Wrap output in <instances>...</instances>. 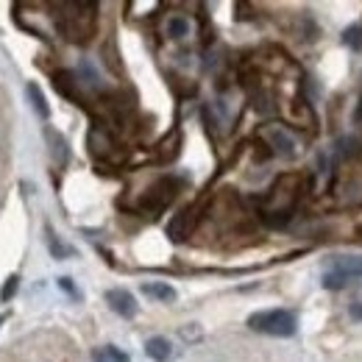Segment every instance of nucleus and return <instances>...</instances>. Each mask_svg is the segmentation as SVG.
I'll list each match as a JSON object with an SVG mask.
<instances>
[{
  "mask_svg": "<svg viewBox=\"0 0 362 362\" xmlns=\"http://www.w3.org/2000/svg\"><path fill=\"white\" fill-rule=\"evenodd\" d=\"M248 326L254 332H262V334H273V337H290L296 334V315L287 313V310H268V313H254L248 317Z\"/></svg>",
  "mask_w": 362,
  "mask_h": 362,
  "instance_id": "f257e3e1",
  "label": "nucleus"
},
{
  "mask_svg": "<svg viewBox=\"0 0 362 362\" xmlns=\"http://www.w3.org/2000/svg\"><path fill=\"white\" fill-rule=\"evenodd\" d=\"M259 139L265 142V148H271V153L281 156V159H293L301 151L298 139L290 134L284 126H265V129H259Z\"/></svg>",
  "mask_w": 362,
  "mask_h": 362,
  "instance_id": "f03ea898",
  "label": "nucleus"
},
{
  "mask_svg": "<svg viewBox=\"0 0 362 362\" xmlns=\"http://www.w3.org/2000/svg\"><path fill=\"white\" fill-rule=\"evenodd\" d=\"M192 226H195V212H192V209H181L179 215H173L170 223H168V237L181 243V240L189 237Z\"/></svg>",
  "mask_w": 362,
  "mask_h": 362,
  "instance_id": "7ed1b4c3",
  "label": "nucleus"
},
{
  "mask_svg": "<svg viewBox=\"0 0 362 362\" xmlns=\"http://www.w3.org/2000/svg\"><path fill=\"white\" fill-rule=\"evenodd\" d=\"M173 195H176V181L173 179L159 181V184L145 195V206H151V209H162L165 204L173 201Z\"/></svg>",
  "mask_w": 362,
  "mask_h": 362,
  "instance_id": "20e7f679",
  "label": "nucleus"
},
{
  "mask_svg": "<svg viewBox=\"0 0 362 362\" xmlns=\"http://www.w3.org/2000/svg\"><path fill=\"white\" fill-rule=\"evenodd\" d=\"M106 301H109V307H112L120 317H134L136 315L134 296H132V293H126V290H109V293H106Z\"/></svg>",
  "mask_w": 362,
  "mask_h": 362,
  "instance_id": "39448f33",
  "label": "nucleus"
},
{
  "mask_svg": "<svg viewBox=\"0 0 362 362\" xmlns=\"http://www.w3.org/2000/svg\"><path fill=\"white\" fill-rule=\"evenodd\" d=\"M45 139L47 145H50V156H53V165H59V168H64L67 165V159H70V151H67V142H64V136L59 134L56 129H45Z\"/></svg>",
  "mask_w": 362,
  "mask_h": 362,
  "instance_id": "423d86ee",
  "label": "nucleus"
},
{
  "mask_svg": "<svg viewBox=\"0 0 362 362\" xmlns=\"http://www.w3.org/2000/svg\"><path fill=\"white\" fill-rule=\"evenodd\" d=\"M332 273H337L343 279L362 276V257H334L332 259Z\"/></svg>",
  "mask_w": 362,
  "mask_h": 362,
  "instance_id": "0eeeda50",
  "label": "nucleus"
},
{
  "mask_svg": "<svg viewBox=\"0 0 362 362\" xmlns=\"http://www.w3.org/2000/svg\"><path fill=\"white\" fill-rule=\"evenodd\" d=\"M145 354H148L151 360L165 362V360H170V354H173V349H170V343H168L165 337H151V340L145 343Z\"/></svg>",
  "mask_w": 362,
  "mask_h": 362,
  "instance_id": "6e6552de",
  "label": "nucleus"
},
{
  "mask_svg": "<svg viewBox=\"0 0 362 362\" xmlns=\"http://www.w3.org/2000/svg\"><path fill=\"white\" fill-rule=\"evenodd\" d=\"M142 293L156 298V301H176V290L170 284H162V281H148L142 284Z\"/></svg>",
  "mask_w": 362,
  "mask_h": 362,
  "instance_id": "1a4fd4ad",
  "label": "nucleus"
},
{
  "mask_svg": "<svg viewBox=\"0 0 362 362\" xmlns=\"http://www.w3.org/2000/svg\"><path fill=\"white\" fill-rule=\"evenodd\" d=\"M165 34H168L170 40H184V37L189 34V20L181 17V14H170L168 23H165Z\"/></svg>",
  "mask_w": 362,
  "mask_h": 362,
  "instance_id": "9d476101",
  "label": "nucleus"
},
{
  "mask_svg": "<svg viewBox=\"0 0 362 362\" xmlns=\"http://www.w3.org/2000/svg\"><path fill=\"white\" fill-rule=\"evenodd\" d=\"M92 360L95 362H132L126 351H120V349H115V346H100V349H95Z\"/></svg>",
  "mask_w": 362,
  "mask_h": 362,
  "instance_id": "9b49d317",
  "label": "nucleus"
},
{
  "mask_svg": "<svg viewBox=\"0 0 362 362\" xmlns=\"http://www.w3.org/2000/svg\"><path fill=\"white\" fill-rule=\"evenodd\" d=\"M90 148H92V153L95 156H106L112 148H115V142L109 139V136L103 134L100 129H92V134H90Z\"/></svg>",
  "mask_w": 362,
  "mask_h": 362,
  "instance_id": "f8f14e48",
  "label": "nucleus"
},
{
  "mask_svg": "<svg viewBox=\"0 0 362 362\" xmlns=\"http://www.w3.org/2000/svg\"><path fill=\"white\" fill-rule=\"evenodd\" d=\"M47 248H50V254H53L56 259H67V257H73V254H76V251H73V245L62 243L50 228H47Z\"/></svg>",
  "mask_w": 362,
  "mask_h": 362,
  "instance_id": "ddd939ff",
  "label": "nucleus"
},
{
  "mask_svg": "<svg viewBox=\"0 0 362 362\" xmlns=\"http://www.w3.org/2000/svg\"><path fill=\"white\" fill-rule=\"evenodd\" d=\"M25 92H28V100L34 103V109H37V115H40V117H47V115H50V109H47L45 95H42V90H40L37 84H28V87H25Z\"/></svg>",
  "mask_w": 362,
  "mask_h": 362,
  "instance_id": "4468645a",
  "label": "nucleus"
},
{
  "mask_svg": "<svg viewBox=\"0 0 362 362\" xmlns=\"http://www.w3.org/2000/svg\"><path fill=\"white\" fill-rule=\"evenodd\" d=\"M73 84H76V81H73L70 73H59V76H56V90L62 92V95H67V98H76V95H78V92L73 90Z\"/></svg>",
  "mask_w": 362,
  "mask_h": 362,
  "instance_id": "2eb2a0df",
  "label": "nucleus"
},
{
  "mask_svg": "<svg viewBox=\"0 0 362 362\" xmlns=\"http://www.w3.org/2000/svg\"><path fill=\"white\" fill-rule=\"evenodd\" d=\"M343 42H346L349 47H354V50H360L362 47V25H351V28L346 31Z\"/></svg>",
  "mask_w": 362,
  "mask_h": 362,
  "instance_id": "dca6fc26",
  "label": "nucleus"
},
{
  "mask_svg": "<svg viewBox=\"0 0 362 362\" xmlns=\"http://www.w3.org/2000/svg\"><path fill=\"white\" fill-rule=\"evenodd\" d=\"M17 287H20V279H17V276H8L6 284H3V290H0V301H8V298L17 293Z\"/></svg>",
  "mask_w": 362,
  "mask_h": 362,
  "instance_id": "f3484780",
  "label": "nucleus"
},
{
  "mask_svg": "<svg viewBox=\"0 0 362 362\" xmlns=\"http://www.w3.org/2000/svg\"><path fill=\"white\" fill-rule=\"evenodd\" d=\"M59 287H62V290H64L67 296H73V298H78V296H81V293L76 290V284H73V279H67V276H64V279H59Z\"/></svg>",
  "mask_w": 362,
  "mask_h": 362,
  "instance_id": "a211bd4d",
  "label": "nucleus"
},
{
  "mask_svg": "<svg viewBox=\"0 0 362 362\" xmlns=\"http://www.w3.org/2000/svg\"><path fill=\"white\" fill-rule=\"evenodd\" d=\"M181 337H184V340H198V337H201V332L195 329V323H189V326H184V329H181Z\"/></svg>",
  "mask_w": 362,
  "mask_h": 362,
  "instance_id": "6ab92c4d",
  "label": "nucleus"
},
{
  "mask_svg": "<svg viewBox=\"0 0 362 362\" xmlns=\"http://www.w3.org/2000/svg\"><path fill=\"white\" fill-rule=\"evenodd\" d=\"M0 323H3V315H0Z\"/></svg>",
  "mask_w": 362,
  "mask_h": 362,
  "instance_id": "aec40b11",
  "label": "nucleus"
}]
</instances>
